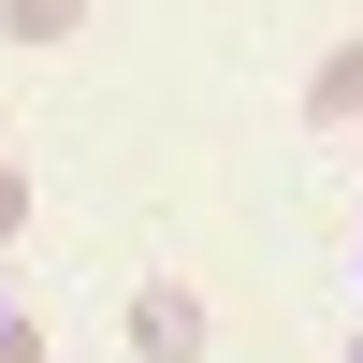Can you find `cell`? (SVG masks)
I'll return each instance as SVG.
<instances>
[{
  "mask_svg": "<svg viewBox=\"0 0 363 363\" xmlns=\"http://www.w3.org/2000/svg\"><path fill=\"white\" fill-rule=\"evenodd\" d=\"M0 363H44V320H0Z\"/></svg>",
  "mask_w": 363,
  "mask_h": 363,
  "instance_id": "5",
  "label": "cell"
},
{
  "mask_svg": "<svg viewBox=\"0 0 363 363\" xmlns=\"http://www.w3.org/2000/svg\"><path fill=\"white\" fill-rule=\"evenodd\" d=\"M0 29H15V44H73L87 0H0Z\"/></svg>",
  "mask_w": 363,
  "mask_h": 363,
  "instance_id": "3",
  "label": "cell"
},
{
  "mask_svg": "<svg viewBox=\"0 0 363 363\" xmlns=\"http://www.w3.org/2000/svg\"><path fill=\"white\" fill-rule=\"evenodd\" d=\"M306 131H335V145L363 131V29H349L335 58H320V73H306Z\"/></svg>",
  "mask_w": 363,
  "mask_h": 363,
  "instance_id": "2",
  "label": "cell"
},
{
  "mask_svg": "<svg viewBox=\"0 0 363 363\" xmlns=\"http://www.w3.org/2000/svg\"><path fill=\"white\" fill-rule=\"evenodd\" d=\"M0 320H15V306H0Z\"/></svg>",
  "mask_w": 363,
  "mask_h": 363,
  "instance_id": "7",
  "label": "cell"
},
{
  "mask_svg": "<svg viewBox=\"0 0 363 363\" xmlns=\"http://www.w3.org/2000/svg\"><path fill=\"white\" fill-rule=\"evenodd\" d=\"M15 233H29V160L0 145V247H15Z\"/></svg>",
  "mask_w": 363,
  "mask_h": 363,
  "instance_id": "4",
  "label": "cell"
},
{
  "mask_svg": "<svg viewBox=\"0 0 363 363\" xmlns=\"http://www.w3.org/2000/svg\"><path fill=\"white\" fill-rule=\"evenodd\" d=\"M116 320H131V349H145V363H203V291H189V277H145Z\"/></svg>",
  "mask_w": 363,
  "mask_h": 363,
  "instance_id": "1",
  "label": "cell"
},
{
  "mask_svg": "<svg viewBox=\"0 0 363 363\" xmlns=\"http://www.w3.org/2000/svg\"><path fill=\"white\" fill-rule=\"evenodd\" d=\"M349 145H363V131H349Z\"/></svg>",
  "mask_w": 363,
  "mask_h": 363,
  "instance_id": "8",
  "label": "cell"
},
{
  "mask_svg": "<svg viewBox=\"0 0 363 363\" xmlns=\"http://www.w3.org/2000/svg\"><path fill=\"white\" fill-rule=\"evenodd\" d=\"M349 363H363V335H349Z\"/></svg>",
  "mask_w": 363,
  "mask_h": 363,
  "instance_id": "6",
  "label": "cell"
}]
</instances>
